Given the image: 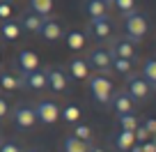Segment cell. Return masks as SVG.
I'll list each match as a JSON object with an SVG mask.
<instances>
[{
    "label": "cell",
    "instance_id": "2e32d148",
    "mask_svg": "<svg viewBox=\"0 0 156 152\" xmlns=\"http://www.w3.org/2000/svg\"><path fill=\"white\" fill-rule=\"evenodd\" d=\"M21 25H19V21H14V19H7V21H0V37L5 42H16V39H21Z\"/></svg>",
    "mask_w": 156,
    "mask_h": 152
},
{
    "label": "cell",
    "instance_id": "8992f818",
    "mask_svg": "<svg viewBox=\"0 0 156 152\" xmlns=\"http://www.w3.org/2000/svg\"><path fill=\"white\" fill-rule=\"evenodd\" d=\"M21 90H32V92H41L46 90V69H34V72H21Z\"/></svg>",
    "mask_w": 156,
    "mask_h": 152
},
{
    "label": "cell",
    "instance_id": "8fae6325",
    "mask_svg": "<svg viewBox=\"0 0 156 152\" xmlns=\"http://www.w3.org/2000/svg\"><path fill=\"white\" fill-rule=\"evenodd\" d=\"M112 58H126V60H136V44L126 37H119V39H112L110 46H108Z\"/></svg>",
    "mask_w": 156,
    "mask_h": 152
},
{
    "label": "cell",
    "instance_id": "7a4b0ae2",
    "mask_svg": "<svg viewBox=\"0 0 156 152\" xmlns=\"http://www.w3.org/2000/svg\"><path fill=\"white\" fill-rule=\"evenodd\" d=\"M87 85H90V95L97 104H108L115 92L112 81L108 79L106 74H97V76H87Z\"/></svg>",
    "mask_w": 156,
    "mask_h": 152
},
{
    "label": "cell",
    "instance_id": "ac0fdd59",
    "mask_svg": "<svg viewBox=\"0 0 156 152\" xmlns=\"http://www.w3.org/2000/svg\"><path fill=\"white\" fill-rule=\"evenodd\" d=\"M112 141H115V147L119 152H129L133 145H136V136H133V132H122V129L115 134Z\"/></svg>",
    "mask_w": 156,
    "mask_h": 152
},
{
    "label": "cell",
    "instance_id": "9a60e30c",
    "mask_svg": "<svg viewBox=\"0 0 156 152\" xmlns=\"http://www.w3.org/2000/svg\"><path fill=\"white\" fill-rule=\"evenodd\" d=\"M16 67H19V72H34V69H39V55L34 53V51H30V49L19 51V55H16Z\"/></svg>",
    "mask_w": 156,
    "mask_h": 152
},
{
    "label": "cell",
    "instance_id": "f1b7e54d",
    "mask_svg": "<svg viewBox=\"0 0 156 152\" xmlns=\"http://www.w3.org/2000/svg\"><path fill=\"white\" fill-rule=\"evenodd\" d=\"M112 5L117 7V12H122V14H129V12L136 9V0H112Z\"/></svg>",
    "mask_w": 156,
    "mask_h": 152
},
{
    "label": "cell",
    "instance_id": "8d00e7d4",
    "mask_svg": "<svg viewBox=\"0 0 156 152\" xmlns=\"http://www.w3.org/2000/svg\"><path fill=\"white\" fill-rule=\"evenodd\" d=\"M103 2H106V5H112V0H103Z\"/></svg>",
    "mask_w": 156,
    "mask_h": 152
},
{
    "label": "cell",
    "instance_id": "277c9868",
    "mask_svg": "<svg viewBox=\"0 0 156 152\" xmlns=\"http://www.w3.org/2000/svg\"><path fill=\"white\" fill-rule=\"evenodd\" d=\"M34 113H37V122L41 124H55L60 120V106L58 102H53V99H39L37 104H34Z\"/></svg>",
    "mask_w": 156,
    "mask_h": 152
},
{
    "label": "cell",
    "instance_id": "5b68a950",
    "mask_svg": "<svg viewBox=\"0 0 156 152\" xmlns=\"http://www.w3.org/2000/svg\"><path fill=\"white\" fill-rule=\"evenodd\" d=\"M46 88L55 95H62L67 92L69 88V76L62 67H48L46 69Z\"/></svg>",
    "mask_w": 156,
    "mask_h": 152
},
{
    "label": "cell",
    "instance_id": "d6986e66",
    "mask_svg": "<svg viewBox=\"0 0 156 152\" xmlns=\"http://www.w3.org/2000/svg\"><path fill=\"white\" fill-rule=\"evenodd\" d=\"M83 9H85V14H87L90 19H97V16H106L108 14V5L103 0H85Z\"/></svg>",
    "mask_w": 156,
    "mask_h": 152
},
{
    "label": "cell",
    "instance_id": "7402d4cb",
    "mask_svg": "<svg viewBox=\"0 0 156 152\" xmlns=\"http://www.w3.org/2000/svg\"><path fill=\"white\" fill-rule=\"evenodd\" d=\"M60 118L67 124H76L80 120V106L78 104H67L64 108H60Z\"/></svg>",
    "mask_w": 156,
    "mask_h": 152
},
{
    "label": "cell",
    "instance_id": "e0dca14e",
    "mask_svg": "<svg viewBox=\"0 0 156 152\" xmlns=\"http://www.w3.org/2000/svg\"><path fill=\"white\" fill-rule=\"evenodd\" d=\"M62 39L67 42V49H71V51L85 49V42H87V39H85V32H83V30H69Z\"/></svg>",
    "mask_w": 156,
    "mask_h": 152
},
{
    "label": "cell",
    "instance_id": "60d3db41",
    "mask_svg": "<svg viewBox=\"0 0 156 152\" xmlns=\"http://www.w3.org/2000/svg\"><path fill=\"white\" fill-rule=\"evenodd\" d=\"M5 2H9V0H5Z\"/></svg>",
    "mask_w": 156,
    "mask_h": 152
},
{
    "label": "cell",
    "instance_id": "603a6c76",
    "mask_svg": "<svg viewBox=\"0 0 156 152\" xmlns=\"http://www.w3.org/2000/svg\"><path fill=\"white\" fill-rule=\"evenodd\" d=\"M28 9H32L39 16H51V12H53V0H28Z\"/></svg>",
    "mask_w": 156,
    "mask_h": 152
},
{
    "label": "cell",
    "instance_id": "30bf717a",
    "mask_svg": "<svg viewBox=\"0 0 156 152\" xmlns=\"http://www.w3.org/2000/svg\"><path fill=\"white\" fill-rule=\"evenodd\" d=\"M39 35H41V39H44V42L55 44V42H60L64 37V28H62V23H60L58 19L46 16L44 23H41V28H39Z\"/></svg>",
    "mask_w": 156,
    "mask_h": 152
},
{
    "label": "cell",
    "instance_id": "4fadbf2b",
    "mask_svg": "<svg viewBox=\"0 0 156 152\" xmlns=\"http://www.w3.org/2000/svg\"><path fill=\"white\" fill-rule=\"evenodd\" d=\"M112 106V111L117 113V115H124V113H133V106H136V102H133L131 97L126 95V90H119V92H112L110 102H108Z\"/></svg>",
    "mask_w": 156,
    "mask_h": 152
},
{
    "label": "cell",
    "instance_id": "9c48e42d",
    "mask_svg": "<svg viewBox=\"0 0 156 152\" xmlns=\"http://www.w3.org/2000/svg\"><path fill=\"white\" fill-rule=\"evenodd\" d=\"M87 65L92 69H97V74H108L112 67V55L108 49H103V46H99V49H94L92 53L87 55Z\"/></svg>",
    "mask_w": 156,
    "mask_h": 152
},
{
    "label": "cell",
    "instance_id": "d4e9b609",
    "mask_svg": "<svg viewBox=\"0 0 156 152\" xmlns=\"http://www.w3.org/2000/svg\"><path fill=\"white\" fill-rule=\"evenodd\" d=\"M142 79H145L151 88L156 85V58L145 60V65H142Z\"/></svg>",
    "mask_w": 156,
    "mask_h": 152
},
{
    "label": "cell",
    "instance_id": "44dd1931",
    "mask_svg": "<svg viewBox=\"0 0 156 152\" xmlns=\"http://www.w3.org/2000/svg\"><path fill=\"white\" fill-rule=\"evenodd\" d=\"M62 152H90V143H85V141L69 134L62 141Z\"/></svg>",
    "mask_w": 156,
    "mask_h": 152
},
{
    "label": "cell",
    "instance_id": "4dcf8cb0",
    "mask_svg": "<svg viewBox=\"0 0 156 152\" xmlns=\"http://www.w3.org/2000/svg\"><path fill=\"white\" fill-rule=\"evenodd\" d=\"M7 19H12V5L0 0V21H7Z\"/></svg>",
    "mask_w": 156,
    "mask_h": 152
},
{
    "label": "cell",
    "instance_id": "1f68e13d",
    "mask_svg": "<svg viewBox=\"0 0 156 152\" xmlns=\"http://www.w3.org/2000/svg\"><path fill=\"white\" fill-rule=\"evenodd\" d=\"M9 102H7V97H2L0 95V120H5V118H9Z\"/></svg>",
    "mask_w": 156,
    "mask_h": 152
},
{
    "label": "cell",
    "instance_id": "cb8c5ba5",
    "mask_svg": "<svg viewBox=\"0 0 156 152\" xmlns=\"http://www.w3.org/2000/svg\"><path fill=\"white\" fill-rule=\"evenodd\" d=\"M117 122H119V129L122 132H136L138 129V118L136 113H124V115H117Z\"/></svg>",
    "mask_w": 156,
    "mask_h": 152
},
{
    "label": "cell",
    "instance_id": "5bb4252c",
    "mask_svg": "<svg viewBox=\"0 0 156 152\" xmlns=\"http://www.w3.org/2000/svg\"><path fill=\"white\" fill-rule=\"evenodd\" d=\"M67 76L73 81H85L90 76V65L83 58H71L67 62Z\"/></svg>",
    "mask_w": 156,
    "mask_h": 152
},
{
    "label": "cell",
    "instance_id": "6da1fadb",
    "mask_svg": "<svg viewBox=\"0 0 156 152\" xmlns=\"http://www.w3.org/2000/svg\"><path fill=\"white\" fill-rule=\"evenodd\" d=\"M147 30H149V23H147L145 14H140L136 9L124 14V32H126V39H131L136 44V42H140L147 35Z\"/></svg>",
    "mask_w": 156,
    "mask_h": 152
},
{
    "label": "cell",
    "instance_id": "3957f363",
    "mask_svg": "<svg viewBox=\"0 0 156 152\" xmlns=\"http://www.w3.org/2000/svg\"><path fill=\"white\" fill-rule=\"evenodd\" d=\"M9 115H12L14 127L21 129V132H28V129H32L37 124V113H34L32 104H16L9 111Z\"/></svg>",
    "mask_w": 156,
    "mask_h": 152
},
{
    "label": "cell",
    "instance_id": "836d02e7",
    "mask_svg": "<svg viewBox=\"0 0 156 152\" xmlns=\"http://www.w3.org/2000/svg\"><path fill=\"white\" fill-rule=\"evenodd\" d=\"M140 145H142V152H156V143L151 141V138L145 141V143H140Z\"/></svg>",
    "mask_w": 156,
    "mask_h": 152
},
{
    "label": "cell",
    "instance_id": "f35d334b",
    "mask_svg": "<svg viewBox=\"0 0 156 152\" xmlns=\"http://www.w3.org/2000/svg\"><path fill=\"white\" fill-rule=\"evenodd\" d=\"M151 90H154V95H156V85H154V88H151Z\"/></svg>",
    "mask_w": 156,
    "mask_h": 152
},
{
    "label": "cell",
    "instance_id": "f546056e",
    "mask_svg": "<svg viewBox=\"0 0 156 152\" xmlns=\"http://www.w3.org/2000/svg\"><path fill=\"white\" fill-rule=\"evenodd\" d=\"M133 136H136V143H145V141H149V132H147L145 127H142V124H138V129L136 132H133Z\"/></svg>",
    "mask_w": 156,
    "mask_h": 152
},
{
    "label": "cell",
    "instance_id": "83f0119b",
    "mask_svg": "<svg viewBox=\"0 0 156 152\" xmlns=\"http://www.w3.org/2000/svg\"><path fill=\"white\" fill-rule=\"evenodd\" d=\"M0 152H23V145L19 141L5 138V141H0Z\"/></svg>",
    "mask_w": 156,
    "mask_h": 152
},
{
    "label": "cell",
    "instance_id": "4316f807",
    "mask_svg": "<svg viewBox=\"0 0 156 152\" xmlns=\"http://www.w3.org/2000/svg\"><path fill=\"white\" fill-rule=\"evenodd\" d=\"M71 136H76V138H80V141L90 143V141H92V127H87V124H83V122H76V124H73Z\"/></svg>",
    "mask_w": 156,
    "mask_h": 152
},
{
    "label": "cell",
    "instance_id": "ab89813d",
    "mask_svg": "<svg viewBox=\"0 0 156 152\" xmlns=\"http://www.w3.org/2000/svg\"><path fill=\"white\" fill-rule=\"evenodd\" d=\"M0 55H2V51H0Z\"/></svg>",
    "mask_w": 156,
    "mask_h": 152
},
{
    "label": "cell",
    "instance_id": "484cf974",
    "mask_svg": "<svg viewBox=\"0 0 156 152\" xmlns=\"http://www.w3.org/2000/svg\"><path fill=\"white\" fill-rule=\"evenodd\" d=\"M131 67H133V60H126V58H112V72L122 74V76H126V74H131Z\"/></svg>",
    "mask_w": 156,
    "mask_h": 152
},
{
    "label": "cell",
    "instance_id": "52a82bcc",
    "mask_svg": "<svg viewBox=\"0 0 156 152\" xmlns=\"http://www.w3.org/2000/svg\"><path fill=\"white\" fill-rule=\"evenodd\" d=\"M87 32L92 35L97 42H106L108 37L112 35V21H110V16H97V19H90V23H87Z\"/></svg>",
    "mask_w": 156,
    "mask_h": 152
},
{
    "label": "cell",
    "instance_id": "ffe728a7",
    "mask_svg": "<svg viewBox=\"0 0 156 152\" xmlns=\"http://www.w3.org/2000/svg\"><path fill=\"white\" fill-rule=\"evenodd\" d=\"M0 90H2V92H12V90H21V79H19V74H12V72H2V74H0Z\"/></svg>",
    "mask_w": 156,
    "mask_h": 152
},
{
    "label": "cell",
    "instance_id": "d590c367",
    "mask_svg": "<svg viewBox=\"0 0 156 152\" xmlns=\"http://www.w3.org/2000/svg\"><path fill=\"white\" fill-rule=\"evenodd\" d=\"M90 152H108V150H103V147H94V145H90Z\"/></svg>",
    "mask_w": 156,
    "mask_h": 152
},
{
    "label": "cell",
    "instance_id": "74e56055",
    "mask_svg": "<svg viewBox=\"0 0 156 152\" xmlns=\"http://www.w3.org/2000/svg\"><path fill=\"white\" fill-rule=\"evenodd\" d=\"M23 152H39V150H23Z\"/></svg>",
    "mask_w": 156,
    "mask_h": 152
},
{
    "label": "cell",
    "instance_id": "d6a6232c",
    "mask_svg": "<svg viewBox=\"0 0 156 152\" xmlns=\"http://www.w3.org/2000/svg\"><path fill=\"white\" fill-rule=\"evenodd\" d=\"M142 127H145V129H147V132H149V136H151V134H154V132H156V120H154V118H149V120H145V124H142Z\"/></svg>",
    "mask_w": 156,
    "mask_h": 152
},
{
    "label": "cell",
    "instance_id": "ba28073f",
    "mask_svg": "<svg viewBox=\"0 0 156 152\" xmlns=\"http://www.w3.org/2000/svg\"><path fill=\"white\" fill-rule=\"evenodd\" d=\"M126 95L133 102H145L151 95V85L147 83L142 76H129L126 79Z\"/></svg>",
    "mask_w": 156,
    "mask_h": 152
},
{
    "label": "cell",
    "instance_id": "e575fe53",
    "mask_svg": "<svg viewBox=\"0 0 156 152\" xmlns=\"http://www.w3.org/2000/svg\"><path fill=\"white\" fill-rule=\"evenodd\" d=\"M129 152H142V145H140V143H136V145H133Z\"/></svg>",
    "mask_w": 156,
    "mask_h": 152
},
{
    "label": "cell",
    "instance_id": "7c38bea8",
    "mask_svg": "<svg viewBox=\"0 0 156 152\" xmlns=\"http://www.w3.org/2000/svg\"><path fill=\"white\" fill-rule=\"evenodd\" d=\"M46 16H39L34 14L32 9H25L23 14L19 16V25L23 32H32V35H39V28H41V23H44Z\"/></svg>",
    "mask_w": 156,
    "mask_h": 152
}]
</instances>
